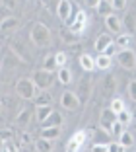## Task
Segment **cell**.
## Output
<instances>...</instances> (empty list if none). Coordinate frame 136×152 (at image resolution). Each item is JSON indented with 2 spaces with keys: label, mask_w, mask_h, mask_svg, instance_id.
Listing matches in <instances>:
<instances>
[{
  "label": "cell",
  "mask_w": 136,
  "mask_h": 152,
  "mask_svg": "<svg viewBox=\"0 0 136 152\" xmlns=\"http://www.w3.org/2000/svg\"><path fill=\"white\" fill-rule=\"evenodd\" d=\"M29 35H31V41H33L37 47H47V45L51 43V29H49L45 23H33Z\"/></svg>",
  "instance_id": "obj_1"
},
{
  "label": "cell",
  "mask_w": 136,
  "mask_h": 152,
  "mask_svg": "<svg viewBox=\"0 0 136 152\" xmlns=\"http://www.w3.org/2000/svg\"><path fill=\"white\" fill-rule=\"evenodd\" d=\"M31 82L35 84L37 90L45 92V90H49L55 84V72H47V70H43V68H39V70H35L31 74Z\"/></svg>",
  "instance_id": "obj_2"
},
{
  "label": "cell",
  "mask_w": 136,
  "mask_h": 152,
  "mask_svg": "<svg viewBox=\"0 0 136 152\" xmlns=\"http://www.w3.org/2000/svg\"><path fill=\"white\" fill-rule=\"evenodd\" d=\"M16 92H18V96L23 98V99H33L39 90L31 82V78H20V80L16 82Z\"/></svg>",
  "instance_id": "obj_3"
},
{
  "label": "cell",
  "mask_w": 136,
  "mask_h": 152,
  "mask_svg": "<svg viewBox=\"0 0 136 152\" xmlns=\"http://www.w3.org/2000/svg\"><path fill=\"white\" fill-rule=\"evenodd\" d=\"M117 61L127 70H134L136 68V53L132 49H119L117 51Z\"/></svg>",
  "instance_id": "obj_4"
},
{
  "label": "cell",
  "mask_w": 136,
  "mask_h": 152,
  "mask_svg": "<svg viewBox=\"0 0 136 152\" xmlns=\"http://www.w3.org/2000/svg\"><path fill=\"white\" fill-rule=\"evenodd\" d=\"M60 105L66 109V111H76L80 107V98L76 92H70V90H64L60 96Z\"/></svg>",
  "instance_id": "obj_5"
},
{
  "label": "cell",
  "mask_w": 136,
  "mask_h": 152,
  "mask_svg": "<svg viewBox=\"0 0 136 152\" xmlns=\"http://www.w3.org/2000/svg\"><path fill=\"white\" fill-rule=\"evenodd\" d=\"M68 29L72 31V35H78V37H80L84 31H86V29H88V14L84 12V10H78L74 23H72Z\"/></svg>",
  "instance_id": "obj_6"
},
{
  "label": "cell",
  "mask_w": 136,
  "mask_h": 152,
  "mask_svg": "<svg viewBox=\"0 0 136 152\" xmlns=\"http://www.w3.org/2000/svg\"><path fill=\"white\" fill-rule=\"evenodd\" d=\"M86 139H88V131H76L72 134V139L68 140V144H66V152H80Z\"/></svg>",
  "instance_id": "obj_7"
},
{
  "label": "cell",
  "mask_w": 136,
  "mask_h": 152,
  "mask_svg": "<svg viewBox=\"0 0 136 152\" xmlns=\"http://www.w3.org/2000/svg\"><path fill=\"white\" fill-rule=\"evenodd\" d=\"M105 26L107 29H109L111 33H121L123 31V20L119 18L117 14H109V16H105Z\"/></svg>",
  "instance_id": "obj_8"
},
{
  "label": "cell",
  "mask_w": 136,
  "mask_h": 152,
  "mask_svg": "<svg viewBox=\"0 0 136 152\" xmlns=\"http://www.w3.org/2000/svg\"><path fill=\"white\" fill-rule=\"evenodd\" d=\"M72 4L74 2H70V0H58V4H57V16L64 22L66 18H68V14L72 12Z\"/></svg>",
  "instance_id": "obj_9"
},
{
  "label": "cell",
  "mask_w": 136,
  "mask_h": 152,
  "mask_svg": "<svg viewBox=\"0 0 136 152\" xmlns=\"http://www.w3.org/2000/svg\"><path fill=\"white\" fill-rule=\"evenodd\" d=\"M57 80L60 82L62 86H68V84H72V70H70L68 66L57 68Z\"/></svg>",
  "instance_id": "obj_10"
},
{
  "label": "cell",
  "mask_w": 136,
  "mask_h": 152,
  "mask_svg": "<svg viewBox=\"0 0 136 152\" xmlns=\"http://www.w3.org/2000/svg\"><path fill=\"white\" fill-rule=\"evenodd\" d=\"M113 41H115V39L109 35V33H101V35L95 39V45H93V47H95V51H97V53H103V49H105L107 45H111Z\"/></svg>",
  "instance_id": "obj_11"
},
{
  "label": "cell",
  "mask_w": 136,
  "mask_h": 152,
  "mask_svg": "<svg viewBox=\"0 0 136 152\" xmlns=\"http://www.w3.org/2000/svg\"><path fill=\"white\" fill-rule=\"evenodd\" d=\"M111 64H113V58L107 57V55L99 53V55L95 57V68H97V70H109Z\"/></svg>",
  "instance_id": "obj_12"
},
{
  "label": "cell",
  "mask_w": 136,
  "mask_h": 152,
  "mask_svg": "<svg viewBox=\"0 0 136 152\" xmlns=\"http://www.w3.org/2000/svg\"><path fill=\"white\" fill-rule=\"evenodd\" d=\"M115 121H117V115H115V113L111 111L109 107H107L105 111L101 113V127H103V129L109 131V129H111V125H113Z\"/></svg>",
  "instance_id": "obj_13"
},
{
  "label": "cell",
  "mask_w": 136,
  "mask_h": 152,
  "mask_svg": "<svg viewBox=\"0 0 136 152\" xmlns=\"http://www.w3.org/2000/svg\"><path fill=\"white\" fill-rule=\"evenodd\" d=\"M80 66H82L86 72H92V70H95V58H93L92 55L84 53L82 57H80Z\"/></svg>",
  "instance_id": "obj_14"
},
{
  "label": "cell",
  "mask_w": 136,
  "mask_h": 152,
  "mask_svg": "<svg viewBox=\"0 0 136 152\" xmlns=\"http://www.w3.org/2000/svg\"><path fill=\"white\" fill-rule=\"evenodd\" d=\"M60 137V127H43L41 129V139L47 140H55Z\"/></svg>",
  "instance_id": "obj_15"
},
{
  "label": "cell",
  "mask_w": 136,
  "mask_h": 152,
  "mask_svg": "<svg viewBox=\"0 0 136 152\" xmlns=\"http://www.w3.org/2000/svg\"><path fill=\"white\" fill-rule=\"evenodd\" d=\"M115 45L119 49H130L132 45V33H119V37L115 39Z\"/></svg>",
  "instance_id": "obj_16"
},
{
  "label": "cell",
  "mask_w": 136,
  "mask_h": 152,
  "mask_svg": "<svg viewBox=\"0 0 136 152\" xmlns=\"http://www.w3.org/2000/svg\"><path fill=\"white\" fill-rule=\"evenodd\" d=\"M18 26H20V22H18V18H14V16H8V18H4L0 22V29H2V31H12V29H16Z\"/></svg>",
  "instance_id": "obj_17"
},
{
  "label": "cell",
  "mask_w": 136,
  "mask_h": 152,
  "mask_svg": "<svg viewBox=\"0 0 136 152\" xmlns=\"http://www.w3.org/2000/svg\"><path fill=\"white\" fill-rule=\"evenodd\" d=\"M33 102H35V107H39V105H51L53 98H51V94L45 90V92H37V96L33 98Z\"/></svg>",
  "instance_id": "obj_18"
},
{
  "label": "cell",
  "mask_w": 136,
  "mask_h": 152,
  "mask_svg": "<svg viewBox=\"0 0 136 152\" xmlns=\"http://www.w3.org/2000/svg\"><path fill=\"white\" fill-rule=\"evenodd\" d=\"M60 125H62V115L57 113V111H53L43 121V127H60Z\"/></svg>",
  "instance_id": "obj_19"
},
{
  "label": "cell",
  "mask_w": 136,
  "mask_h": 152,
  "mask_svg": "<svg viewBox=\"0 0 136 152\" xmlns=\"http://www.w3.org/2000/svg\"><path fill=\"white\" fill-rule=\"evenodd\" d=\"M41 68L47 70V72H57V61H55V55H47V57L43 58Z\"/></svg>",
  "instance_id": "obj_20"
},
{
  "label": "cell",
  "mask_w": 136,
  "mask_h": 152,
  "mask_svg": "<svg viewBox=\"0 0 136 152\" xmlns=\"http://www.w3.org/2000/svg\"><path fill=\"white\" fill-rule=\"evenodd\" d=\"M53 146H55V144H53V140L41 139V137L35 140V148H37L39 152H51V150H53Z\"/></svg>",
  "instance_id": "obj_21"
},
{
  "label": "cell",
  "mask_w": 136,
  "mask_h": 152,
  "mask_svg": "<svg viewBox=\"0 0 136 152\" xmlns=\"http://www.w3.org/2000/svg\"><path fill=\"white\" fill-rule=\"evenodd\" d=\"M117 140H119L121 144H123L124 148H128V146H134V137H132V133H128L127 129H124V133L121 134V137H119Z\"/></svg>",
  "instance_id": "obj_22"
},
{
  "label": "cell",
  "mask_w": 136,
  "mask_h": 152,
  "mask_svg": "<svg viewBox=\"0 0 136 152\" xmlns=\"http://www.w3.org/2000/svg\"><path fill=\"white\" fill-rule=\"evenodd\" d=\"M53 111H55V109L51 107V105H39V107H37V119H39V123H43V121L47 119Z\"/></svg>",
  "instance_id": "obj_23"
},
{
  "label": "cell",
  "mask_w": 136,
  "mask_h": 152,
  "mask_svg": "<svg viewBox=\"0 0 136 152\" xmlns=\"http://www.w3.org/2000/svg\"><path fill=\"white\" fill-rule=\"evenodd\" d=\"M117 121H119V123H123V125H130V123H132V113L124 107L123 111L117 113Z\"/></svg>",
  "instance_id": "obj_24"
},
{
  "label": "cell",
  "mask_w": 136,
  "mask_h": 152,
  "mask_svg": "<svg viewBox=\"0 0 136 152\" xmlns=\"http://www.w3.org/2000/svg\"><path fill=\"white\" fill-rule=\"evenodd\" d=\"M134 27H136V18H134V12H130V14H127V18L123 20V29H128V33H130Z\"/></svg>",
  "instance_id": "obj_25"
},
{
  "label": "cell",
  "mask_w": 136,
  "mask_h": 152,
  "mask_svg": "<svg viewBox=\"0 0 136 152\" xmlns=\"http://www.w3.org/2000/svg\"><path fill=\"white\" fill-rule=\"evenodd\" d=\"M95 10H97L99 14H103V16H109V14L113 12V6H111L109 0H101L99 4H97V8H95Z\"/></svg>",
  "instance_id": "obj_26"
},
{
  "label": "cell",
  "mask_w": 136,
  "mask_h": 152,
  "mask_svg": "<svg viewBox=\"0 0 136 152\" xmlns=\"http://www.w3.org/2000/svg\"><path fill=\"white\" fill-rule=\"evenodd\" d=\"M109 109L115 113V115H117L119 111H123V109H124V102H123V98H113V99H111Z\"/></svg>",
  "instance_id": "obj_27"
},
{
  "label": "cell",
  "mask_w": 136,
  "mask_h": 152,
  "mask_svg": "<svg viewBox=\"0 0 136 152\" xmlns=\"http://www.w3.org/2000/svg\"><path fill=\"white\" fill-rule=\"evenodd\" d=\"M124 127L127 125H123V123H119V121H115L113 125H111V129H109V133L113 134L115 139H119V137H121V134L124 133Z\"/></svg>",
  "instance_id": "obj_28"
},
{
  "label": "cell",
  "mask_w": 136,
  "mask_h": 152,
  "mask_svg": "<svg viewBox=\"0 0 136 152\" xmlns=\"http://www.w3.org/2000/svg\"><path fill=\"white\" fill-rule=\"evenodd\" d=\"M55 61H57V68H62V66H66V63H68V55L60 51V53L55 55Z\"/></svg>",
  "instance_id": "obj_29"
},
{
  "label": "cell",
  "mask_w": 136,
  "mask_h": 152,
  "mask_svg": "<svg viewBox=\"0 0 136 152\" xmlns=\"http://www.w3.org/2000/svg\"><path fill=\"white\" fill-rule=\"evenodd\" d=\"M2 152H18V148H16V144L12 142V139L2 140Z\"/></svg>",
  "instance_id": "obj_30"
},
{
  "label": "cell",
  "mask_w": 136,
  "mask_h": 152,
  "mask_svg": "<svg viewBox=\"0 0 136 152\" xmlns=\"http://www.w3.org/2000/svg\"><path fill=\"white\" fill-rule=\"evenodd\" d=\"M124 150H127V148L119 142V140H113V142L107 144V152H124Z\"/></svg>",
  "instance_id": "obj_31"
},
{
  "label": "cell",
  "mask_w": 136,
  "mask_h": 152,
  "mask_svg": "<svg viewBox=\"0 0 136 152\" xmlns=\"http://www.w3.org/2000/svg\"><path fill=\"white\" fill-rule=\"evenodd\" d=\"M76 14H78V6H76V4H72V12L68 14V18L64 20V26H66V27H70L72 23H74V20H76Z\"/></svg>",
  "instance_id": "obj_32"
},
{
  "label": "cell",
  "mask_w": 136,
  "mask_h": 152,
  "mask_svg": "<svg viewBox=\"0 0 136 152\" xmlns=\"http://www.w3.org/2000/svg\"><path fill=\"white\" fill-rule=\"evenodd\" d=\"M29 119H31V113L27 111H20V115L16 117V123H20V125H25V123H29Z\"/></svg>",
  "instance_id": "obj_33"
},
{
  "label": "cell",
  "mask_w": 136,
  "mask_h": 152,
  "mask_svg": "<svg viewBox=\"0 0 136 152\" xmlns=\"http://www.w3.org/2000/svg\"><path fill=\"white\" fill-rule=\"evenodd\" d=\"M117 51H119V47L115 45V41H113L111 45H107L105 49H103V55H107V57H111V58H113L115 55H117Z\"/></svg>",
  "instance_id": "obj_34"
},
{
  "label": "cell",
  "mask_w": 136,
  "mask_h": 152,
  "mask_svg": "<svg viewBox=\"0 0 136 152\" xmlns=\"http://www.w3.org/2000/svg\"><path fill=\"white\" fill-rule=\"evenodd\" d=\"M128 98H130L132 102H136V80H132L130 84H128Z\"/></svg>",
  "instance_id": "obj_35"
},
{
  "label": "cell",
  "mask_w": 136,
  "mask_h": 152,
  "mask_svg": "<svg viewBox=\"0 0 136 152\" xmlns=\"http://www.w3.org/2000/svg\"><path fill=\"white\" fill-rule=\"evenodd\" d=\"M109 2L113 6V10H123L127 6V0H109Z\"/></svg>",
  "instance_id": "obj_36"
},
{
  "label": "cell",
  "mask_w": 136,
  "mask_h": 152,
  "mask_svg": "<svg viewBox=\"0 0 136 152\" xmlns=\"http://www.w3.org/2000/svg\"><path fill=\"white\" fill-rule=\"evenodd\" d=\"M92 152H107V142H95L92 146Z\"/></svg>",
  "instance_id": "obj_37"
},
{
  "label": "cell",
  "mask_w": 136,
  "mask_h": 152,
  "mask_svg": "<svg viewBox=\"0 0 136 152\" xmlns=\"http://www.w3.org/2000/svg\"><path fill=\"white\" fill-rule=\"evenodd\" d=\"M99 2H101V0H84V4L88 6V8H97Z\"/></svg>",
  "instance_id": "obj_38"
},
{
  "label": "cell",
  "mask_w": 136,
  "mask_h": 152,
  "mask_svg": "<svg viewBox=\"0 0 136 152\" xmlns=\"http://www.w3.org/2000/svg\"><path fill=\"white\" fill-rule=\"evenodd\" d=\"M2 2H4L8 8H14V6H16V2H14V0H2Z\"/></svg>",
  "instance_id": "obj_39"
},
{
  "label": "cell",
  "mask_w": 136,
  "mask_h": 152,
  "mask_svg": "<svg viewBox=\"0 0 136 152\" xmlns=\"http://www.w3.org/2000/svg\"><path fill=\"white\" fill-rule=\"evenodd\" d=\"M22 139H23V142H29V140H31V137H29L27 133H23V134H22Z\"/></svg>",
  "instance_id": "obj_40"
},
{
  "label": "cell",
  "mask_w": 136,
  "mask_h": 152,
  "mask_svg": "<svg viewBox=\"0 0 136 152\" xmlns=\"http://www.w3.org/2000/svg\"><path fill=\"white\" fill-rule=\"evenodd\" d=\"M0 68H2V64H0Z\"/></svg>",
  "instance_id": "obj_41"
},
{
  "label": "cell",
  "mask_w": 136,
  "mask_h": 152,
  "mask_svg": "<svg viewBox=\"0 0 136 152\" xmlns=\"http://www.w3.org/2000/svg\"><path fill=\"white\" fill-rule=\"evenodd\" d=\"M0 2H2V0H0Z\"/></svg>",
  "instance_id": "obj_42"
}]
</instances>
